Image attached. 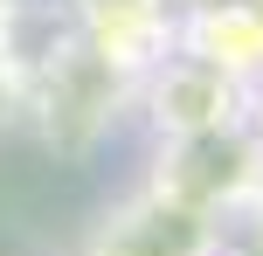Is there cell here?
<instances>
[{"mask_svg": "<svg viewBox=\"0 0 263 256\" xmlns=\"http://www.w3.org/2000/svg\"><path fill=\"white\" fill-rule=\"evenodd\" d=\"M242 83L222 76L215 63H201V55H159L153 63V90H145V104H153V125L166 139H201V132H229V125H242Z\"/></svg>", "mask_w": 263, "mask_h": 256, "instance_id": "cell-1", "label": "cell"}, {"mask_svg": "<svg viewBox=\"0 0 263 256\" xmlns=\"http://www.w3.org/2000/svg\"><path fill=\"white\" fill-rule=\"evenodd\" d=\"M215 249H222V222L166 201L159 187H145L125 215H111L104 229H97V243H90V256H215Z\"/></svg>", "mask_w": 263, "mask_h": 256, "instance_id": "cell-2", "label": "cell"}, {"mask_svg": "<svg viewBox=\"0 0 263 256\" xmlns=\"http://www.w3.org/2000/svg\"><path fill=\"white\" fill-rule=\"evenodd\" d=\"M14 104H21V83H14V69H7V49H0V132H7Z\"/></svg>", "mask_w": 263, "mask_h": 256, "instance_id": "cell-3", "label": "cell"}]
</instances>
